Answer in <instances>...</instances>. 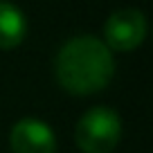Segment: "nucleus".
Returning a JSON list of instances; mask_svg holds the SVG:
<instances>
[{"label": "nucleus", "instance_id": "obj_1", "mask_svg": "<svg viewBox=\"0 0 153 153\" xmlns=\"http://www.w3.org/2000/svg\"><path fill=\"white\" fill-rule=\"evenodd\" d=\"M54 74L59 86L70 95L99 92L115 74L113 52L95 36H74L59 50Z\"/></svg>", "mask_w": 153, "mask_h": 153}, {"label": "nucleus", "instance_id": "obj_2", "mask_svg": "<svg viewBox=\"0 0 153 153\" xmlns=\"http://www.w3.org/2000/svg\"><path fill=\"white\" fill-rule=\"evenodd\" d=\"M122 137V120L113 108L95 106L76 122L74 142L83 153H110Z\"/></svg>", "mask_w": 153, "mask_h": 153}, {"label": "nucleus", "instance_id": "obj_3", "mask_svg": "<svg viewBox=\"0 0 153 153\" xmlns=\"http://www.w3.org/2000/svg\"><path fill=\"white\" fill-rule=\"evenodd\" d=\"M146 38V18L140 9H120L104 25V43L113 52H131Z\"/></svg>", "mask_w": 153, "mask_h": 153}, {"label": "nucleus", "instance_id": "obj_4", "mask_svg": "<svg viewBox=\"0 0 153 153\" xmlns=\"http://www.w3.org/2000/svg\"><path fill=\"white\" fill-rule=\"evenodd\" d=\"M9 146L14 153H56V137L45 122L23 117L9 133Z\"/></svg>", "mask_w": 153, "mask_h": 153}, {"label": "nucleus", "instance_id": "obj_5", "mask_svg": "<svg viewBox=\"0 0 153 153\" xmlns=\"http://www.w3.org/2000/svg\"><path fill=\"white\" fill-rule=\"evenodd\" d=\"M27 36V18L18 7L0 0V50H14Z\"/></svg>", "mask_w": 153, "mask_h": 153}]
</instances>
